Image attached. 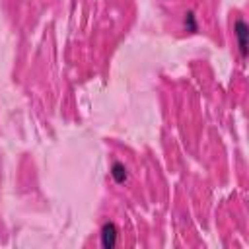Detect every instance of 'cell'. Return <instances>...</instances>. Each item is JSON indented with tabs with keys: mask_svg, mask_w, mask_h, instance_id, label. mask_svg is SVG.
<instances>
[{
	"mask_svg": "<svg viewBox=\"0 0 249 249\" xmlns=\"http://www.w3.org/2000/svg\"><path fill=\"white\" fill-rule=\"evenodd\" d=\"M247 33H249L247 23H245L241 18H239V19H235L233 35H235V39H237V47H239L241 56H247Z\"/></svg>",
	"mask_w": 249,
	"mask_h": 249,
	"instance_id": "1",
	"label": "cell"
},
{
	"mask_svg": "<svg viewBox=\"0 0 249 249\" xmlns=\"http://www.w3.org/2000/svg\"><path fill=\"white\" fill-rule=\"evenodd\" d=\"M117 226L113 224V222H107V224H103V228H101V245L105 247V249H111V247H115V243H117Z\"/></svg>",
	"mask_w": 249,
	"mask_h": 249,
	"instance_id": "2",
	"label": "cell"
},
{
	"mask_svg": "<svg viewBox=\"0 0 249 249\" xmlns=\"http://www.w3.org/2000/svg\"><path fill=\"white\" fill-rule=\"evenodd\" d=\"M111 177L115 179V183H124L126 181V167L121 163V161H115L113 165H111Z\"/></svg>",
	"mask_w": 249,
	"mask_h": 249,
	"instance_id": "3",
	"label": "cell"
},
{
	"mask_svg": "<svg viewBox=\"0 0 249 249\" xmlns=\"http://www.w3.org/2000/svg\"><path fill=\"white\" fill-rule=\"evenodd\" d=\"M185 29H187V31H191V33H195V31L198 29V25H196V19H195V14H193V12H187V14H185Z\"/></svg>",
	"mask_w": 249,
	"mask_h": 249,
	"instance_id": "4",
	"label": "cell"
}]
</instances>
